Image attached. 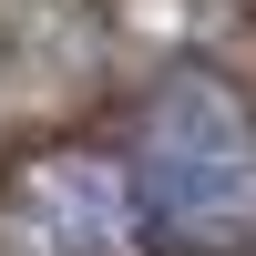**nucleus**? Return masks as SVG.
Wrapping results in <instances>:
<instances>
[{
  "label": "nucleus",
  "instance_id": "obj_1",
  "mask_svg": "<svg viewBox=\"0 0 256 256\" xmlns=\"http://www.w3.org/2000/svg\"><path fill=\"white\" fill-rule=\"evenodd\" d=\"M113 144L134 154L164 256H246L256 246V113L226 72L144 82Z\"/></svg>",
  "mask_w": 256,
  "mask_h": 256
},
{
  "label": "nucleus",
  "instance_id": "obj_2",
  "mask_svg": "<svg viewBox=\"0 0 256 256\" xmlns=\"http://www.w3.org/2000/svg\"><path fill=\"white\" fill-rule=\"evenodd\" d=\"M0 256H164L134 154L113 134H52L0 164Z\"/></svg>",
  "mask_w": 256,
  "mask_h": 256
}]
</instances>
